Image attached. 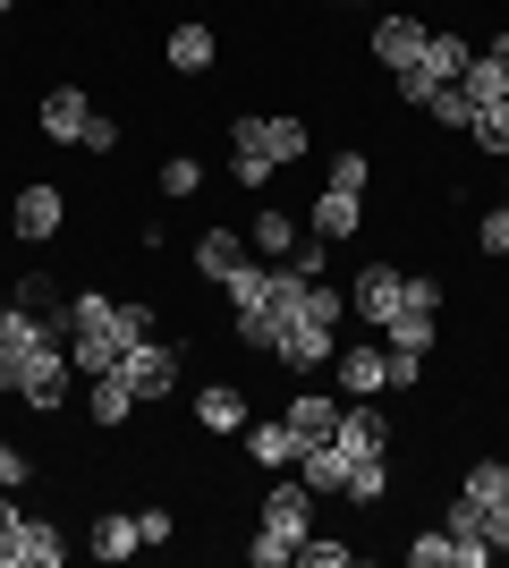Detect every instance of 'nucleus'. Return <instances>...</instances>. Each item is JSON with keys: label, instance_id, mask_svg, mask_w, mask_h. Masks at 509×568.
<instances>
[{"label": "nucleus", "instance_id": "c03bdc74", "mask_svg": "<svg viewBox=\"0 0 509 568\" xmlns=\"http://www.w3.org/2000/svg\"><path fill=\"white\" fill-rule=\"evenodd\" d=\"M18 518H26L18 500H0V568H9V551H18Z\"/></svg>", "mask_w": 509, "mask_h": 568}, {"label": "nucleus", "instance_id": "09e8293b", "mask_svg": "<svg viewBox=\"0 0 509 568\" xmlns=\"http://www.w3.org/2000/svg\"><path fill=\"white\" fill-rule=\"evenodd\" d=\"M501 187H509V162H501Z\"/></svg>", "mask_w": 509, "mask_h": 568}, {"label": "nucleus", "instance_id": "e433bc0d", "mask_svg": "<svg viewBox=\"0 0 509 568\" xmlns=\"http://www.w3.org/2000/svg\"><path fill=\"white\" fill-rule=\"evenodd\" d=\"M26 484H34V458H26L18 442L0 433V493H26Z\"/></svg>", "mask_w": 509, "mask_h": 568}, {"label": "nucleus", "instance_id": "de8ad7c7", "mask_svg": "<svg viewBox=\"0 0 509 568\" xmlns=\"http://www.w3.org/2000/svg\"><path fill=\"white\" fill-rule=\"evenodd\" d=\"M9 9H18V0H0V18H9Z\"/></svg>", "mask_w": 509, "mask_h": 568}, {"label": "nucleus", "instance_id": "1a4fd4ad", "mask_svg": "<svg viewBox=\"0 0 509 568\" xmlns=\"http://www.w3.org/2000/svg\"><path fill=\"white\" fill-rule=\"evenodd\" d=\"M246 458H255V467H272V475H289L297 467V433H289V416H246Z\"/></svg>", "mask_w": 509, "mask_h": 568}, {"label": "nucleus", "instance_id": "a211bd4d", "mask_svg": "<svg viewBox=\"0 0 509 568\" xmlns=\"http://www.w3.org/2000/svg\"><path fill=\"white\" fill-rule=\"evenodd\" d=\"M416 60H425V69H434L441 85H459V69L476 60V43H467L459 26H425V51H416Z\"/></svg>", "mask_w": 509, "mask_h": 568}, {"label": "nucleus", "instance_id": "4c0bfd02", "mask_svg": "<svg viewBox=\"0 0 509 568\" xmlns=\"http://www.w3.org/2000/svg\"><path fill=\"white\" fill-rule=\"evenodd\" d=\"M246 560H255V568H281V560H297V544H289V535H272V526H255Z\"/></svg>", "mask_w": 509, "mask_h": 568}, {"label": "nucleus", "instance_id": "cd10ccee", "mask_svg": "<svg viewBox=\"0 0 509 568\" xmlns=\"http://www.w3.org/2000/svg\"><path fill=\"white\" fill-rule=\"evenodd\" d=\"M297 237H306V230H297L289 213H255V255H264V263H289Z\"/></svg>", "mask_w": 509, "mask_h": 568}, {"label": "nucleus", "instance_id": "f3484780", "mask_svg": "<svg viewBox=\"0 0 509 568\" xmlns=\"http://www.w3.org/2000/svg\"><path fill=\"white\" fill-rule=\"evenodd\" d=\"M136 407H145V399L128 390V374H120V365H111V374H94V390H85V416H94V425H111V433H120L128 416H136Z\"/></svg>", "mask_w": 509, "mask_h": 568}, {"label": "nucleus", "instance_id": "58836bf2", "mask_svg": "<svg viewBox=\"0 0 509 568\" xmlns=\"http://www.w3.org/2000/svg\"><path fill=\"white\" fill-rule=\"evenodd\" d=\"M476 246H485V255H509V204H492V213L476 221Z\"/></svg>", "mask_w": 509, "mask_h": 568}, {"label": "nucleus", "instance_id": "6e6552de", "mask_svg": "<svg viewBox=\"0 0 509 568\" xmlns=\"http://www.w3.org/2000/svg\"><path fill=\"white\" fill-rule=\"evenodd\" d=\"M281 416H289V433H297V458L323 450V442H339V399H323V390H297Z\"/></svg>", "mask_w": 509, "mask_h": 568}, {"label": "nucleus", "instance_id": "72a5a7b5", "mask_svg": "<svg viewBox=\"0 0 509 568\" xmlns=\"http://www.w3.org/2000/svg\"><path fill=\"white\" fill-rule=\"evenodd\" d=\"M365 179H374V162H365L357 144H339V153H332V187L339 195H365Z\"/></svg>", "mask_w": 509, "mask_h": 568}, {"label": "nucleus", "instance_id": "aec40b11", "mask_svg": "<svg viewBox=\"0 0 509 568\" xmlns=\"http://www.w3.org/2000/svg\"><path fill=\"white\" fill-rule=\"evenodd\" d=\"M51 339H60V332H51L43 314H26V306H9V314H0V356H9V365H26V356H34V348H51Z\"/></svg>", "mask_w": 509, "mask_h": 568}, {"label": "nucleus", "instance_id": "f704fd0d", "mask_svg": "<svg viewBox=\"0 0 509 568\" xmlns=\"http://www.w3.org/2000/svg\"><path fill=\"white\" fill-rule=\"evenodd\" d=\"M195 187H204V162H195V153H170V162H162V195H179V204H187Z\"/></svg>", "mask_w": 509, "mask_h": 568}, {"label": "nucleus", "instance_id": "473e14b6", "mask_svg": "<svg viewBox=\"0 0 509 568\" xmlns=\"http://www.w3.org/2000/svg\"><path fill=\"white\" fill-rule=\"evenodd\" d=\"M357 560V544H339V535H306L297 544V568H348Z\"/></svg>", "mask_w": 509, "mask_h": 568}, {"label": "nucleus", "instance_id": "c85d7f7f", "mask_svg": "<svg viewBox=\"0 0 509 568\" xmlns=\"http://www.w3.org/2000/svg\"><path fill=\"white\" fill-rule=\"evenodd\" d=\"M467 136H476V144H485V153H492V162H509V102H485V111H476V119H467Z\"/></svg>", "mask_w": 509, "mask_h": 568}, {"label": "nucleus", "instance_id": "4be33fe9", "mask_svg": "<svg viewBox=\"0 0 509 568\" xmlns=\"http://www.w3.org/2000/svg\"><path fill=\"white\" fill-rule=\"evenodd\" d=\"M348 467H357V458H348V450H339V442H323V450H306V458H297V475H306V493H348Z\"/></svg>", "mask_w": 509, "mask_h": 568}, {"label": "nucleus", "instance_id": "a19ab883", "mask_svg": "<svg viewBox=\"0 0 509 568\" xmlns=\"http://www.w3.org/2000/svg\"><path fill=\"white\" fill-rule=\"evenodd\" d=\"M425 382V356H408V348H390V390H416Z\"/></svg>", "mask_w": 509, "mask_h": 568}, {"label": "nucleus", "instance_id": "7c9ffc66", "mask_svg": "<svg viewBox=\"0 0 509 568\" xmlns=\"http://www.w3.org/2000/svg\"><path fill=\"white\" fill-rule=\"evenodd\" d=\"M425 119H434V128H450V136H467V119H476V102H467L459 85H434V102H425Z\"/></svg>", "mask_w": 509, "mask_h": 568}, {"label": "nucleus", "instance_id": "dca6fc26", "mask_svg": "<svg viewBox=\"0 0 509 568\" xmlns=\"http://www.w3.org/2000/svg\"><path fill=\"white\" fill-rule=\"evenodd\" d=\"M195 425L204 433H246V390L238 382H204V390H195Z\"/></svg>", "mask_w": 509, "mask_h": 568}, {"label": "nucleus", "instance_id": "a18cd8bd", "mask_svg": "<svg viewBox=\"0 0 509 568\" xmlns=\"http://www.w3.org/2000/svg\"><path fill=\"white\" fill-rule=\"evenodd\" d=\"M9 382H18V365H9V356H0V390H9Z\"/></svg>", "mask_w": 509, "mask_h": 568}, {"label": "nucleus", "instance_id": "ddd939ff", "mask_svg": "<svg viewBox=\"0 0 509 568\" xmlns=\"http://www.w3.org/2000/svg\"><path fill=\"white\" fill-rule=\"evenodd\" d=\"M416 51H425V26L383 9V18H374V60H383V69H416Z\"/></svg>", "mask_w": 509, "mask_h": 568}, {"label": "nucleus", "instance_id": "f257e3e1", "mask_svg": "<svg viewBox=\"0 0 509 568\" xmlns=\"http://www.w3.org/2000/svg\"><path fill=\"white\" fill-rule=\"evenodd\" d=\"M9 390H18L34 416H60V407H69V348H60V339H51V348H34V356L18 365V382H9Z\"/></svg>", "mask_w": 509, "mask_h": 568}, {"label": "nucleus", "instance_id": "20e7f679", "mask_svg": "<svg viewBox=\"0 0 509 568\" xmlns=\"http://www.w3.org/2000/svg\"><path fill=\"white\" fill-rule=\"evenodd\" d=\"M332 382H339V399H383L390 390V348H374V339L332 348Z\"/></svg>", "mask_w": 509, "mask_h": 568}, {"label": "nucleus", "instance_id": "2f4dec72", "mask_svg": "<svg viewBox=\"0 0 509 568\" xmlns=\"http://www.w3.org/2000/svg\"><path fill=\"white\" fill-rule=\"evenodd\" d=\"M111 365H120V339H69V374H111Z\"/></svg>", "mask_w": 509, "mask_h": 568}, {"label": "nucleus", "instance_id": "bb28decb", "mask_svg": "<svg viewBox=\"0 0 509 568\" xmlns=\"http://www.w3.org/2000/svg\"><path fill=\"white\" fill-rule=\"evenodd\" d=\"M348 500H357V509H383V500H390V450L348 467Z\"/></svg>", "mask_w": 509, "mask_h": 568}, {"label": "nucleus", "instance_id": "2eb2a0df", "mask_svg": "<svg viewBox=\"0 0 509 568\" xmlns=\"http://www.w3.org/2000/svg\"><path fill=\"white\" fill-rule=\"evenodd\" d=\"M69 560V535L51 518H18V551H9V568H60Z\"/></svg>", "mask_w": 509, "mask_h": 568}, {"label": "nucleus", "instance_id": "a878e982", "mask_svg": "<svg viewBox=\"0 0 509 568\" xmlns=\"http://www.w3.org/2000/svg\"><path fill=\"white\" fill-rule=\"evenodd\" d=\"M264 153H272L281 170H289V162H306V153H315V128H306V119H289V111H281V119H264Z\"/></svg>", "mask_w": 509, "mask_h": 568}, {"label": "nucleus", "instance_id": "c756f323", "mask_svg": "<svg viewBox=\"0 0 509 568\" xmlns=\"http://www.w3.org/2000/svg\"><path fill=\"white\" fill-rule=\"evenodd\" d=\"M459 493H467V500H485V509H492V500H509V467H501V458H476V467L459 475Z\"/></svg>", "mask_w": 509, "mask_h": 568}, {"label": "nucleus", "instance_id": "412c9836", "mask_svg": "<svg viewBox=\"0 0 509 568\" xmlns=\"http://www.w3.org/2000/svg\"><path fill=\"white\" fill-rule=\"evenodd\" d=\"M85 551H94V560H136V551H145V535H136V518H128V509H102Z\"/></svg>", "mask_w": 509, "mask_h": 568}, {"label": "nucleus", "instance_id": "f8f14e48", "mask_svg": "<svg viewBox=\"0 0 509 568\" xmlns=\"http://www.w3.org/2000/svg\"><path fill=\"white\" fill-rule=\"evenodd\" d=\"M34 119H43L51 144H77V136H85V119H94V102H85V85H51Z\"/></svg>", "mask_w": 509, "mask_h": 568}, {"label": "nucleus", "instance_id": "79ce46f5", "mask_svg": "<svg viewBox=\"0 0 509 568\" xmlns=\"http://www.w3.org/2000/svg\"><path fill=\"white\" fill-rule=\"evenodd\" d=\"M136 535H145V544H170V535H179V518H170V509H136Z\"/></svg>", "mask_w": 509, "mask_h": 568}, {"label": "nucleus", "instance_id": "49530a36", "mask_svg": "<svg viewBox=\"0 0 509 568\" xmlns=\"http://www.w3.org/2000/svg\"><path fill=\"white\" fill-rule=\"evenodd\" d=\"M492 60H509V34H492Z\"/></svg>", "mask_w": 509, "mask_h": 568}, {"label": "nucleus", "instance_id": "6ab92c4d", "mask_svg": "<svg viewBox=\"0 0 509 568\" xmlns=\"http://www.w3.org/2000/svg\"><path fill=\"white\" fill-rule=\"evenodd\" d=\"M357 221H365V195H339V187H323L315 195V213H306V230L332 246V237H357Z\"/></svg>", "mask_w": 509, "mask_h": 568}, {"label": "nucleus", "instance_id": "8fccbe9b", "mask_svg": "<svg viewBox=\"0 0 509 568\" xmlns=\"http://www.w3.org/2000/svg\"><path fill=\"white\" fill-rule=\"evenodd\" d=\"M0 314H9V297H0Z\"/></svg>", "mask_w": 509, "mask_h": 568}, {"label": "nucleus", "instance_id": "393cba45", "mask_svg": "<svg viewBox=\"0 0 509 568\" xmlns=\"http://www.w3.org/2000/svg\"><path fill=\"white\" fill-rule=\"evenodd\" d=\"M441 339V314H425V306H408V314H390L383 323V348H408V356H425Z\"/></svg>", "mask_w": 509, "mask_h": 568}, {"label": "nucleus", "instance_id": "39448f33", "mask_svg": "<svg viewBox=\"0 0 509 568\" xmlns=\"http://www.w3.org/2000/svg\"><path fill=\"white\" fill-rule=\"evenodd\" d=\"M348 306H357V323H374V332H383L390 314L408 306V272H390V263H365L357 281H348Z\"/></svg>", "mask_w": 509, "mask_h": 568}, {"label": "nucleus", "instance_id": "b1692460", "mask_svg": "<svg viewBox=\"0 0 509 568\" xmlns=\"http://www.w3.org/2000/svg\"><path fill=\"white\" fill-rule=\"evenodd\" d=\"M238 263H246V237L238 230H204V237H195V272H204V281H230Z\"/></svg>", "mask_w": 509, "mask_h": 568}, {"label": "nucleus", "instance_id": "4468645a", "mask_svg": "<svg viewBox=\"0 0 509 568\" xmlns=\"http://www.w3.org/2000/svg\"><path fill=\"white\" fill-rule=\"evenodd\" d=\"M332 348H339V339L323 332V323H289V332H281V348H272V356H281L289 374H323V365H332Z\"/></svg>", "mask_w": 509, "mask_h": 568}, {"label": "nucleus", "instance_id": "9b49d317", "mask_svg": "<svg viewBox=\"0 0 509 568\" xmlns=\"http://www.w3.org/2000/svg\"><path fill=\"white\" fill-rule=\"evenodd\" d=\"M272 170H281V162L264 153V119H238V136H230V179L255 195V187H272Z\"/></svg>", "mask_w": 509, "mask_h": 568}, {"label": "nucleus", "instance_id": "37998d69", "mask_svg": "<svg viewBox=\"0 0 509 568\" xmlns=\"http://www.w3.org/2000/svg\"><path fill=\"white\" fill-rule=\"evenodd\" d=\"M153 332V306H136V297H128V306H120V348H128V339H145Z\"/></svg>", "mask_w": 509, "mask_h": 568}, {"label": "nucleus", "instance_id": "0eeeda50", "mask_svg": "<svg viewBox=\"0 0 509 568\" xmlns=\"http://www.w3.org/2000/svg\"><path fill=\"white\" fill-rule=\"evenodd\" d=\"M339 450L348 458H383L390 450V416L374 399H339Z\"/></svg>", "mask_w": 509, "mask_h": 568}, {"label": "nucleus", "instance_id": "c9c22d12", "mask_svg": "<svg viewBox=\"0 0 509 568\" xmlns=\"http://www.w3.org/2000/svg\"><path fill=\"white\" fill-rule=\"evenodd\" d=\"M450 560H459L450 526H434V535H416V544H408V568H450Z\"/></svg>", "mask_w": 509, "mask_h": 568}, {"label": "nucleus", "instance_id": "f03ea898", "mask_svg": "<svg viewBox=\"0 0 509 568\" xmlns=\"http://www.w3.org/2000/svg\"><path fill=\"white\" fill-rule=\"evenodd\" d=\"M120 374H128L136 399H170V390H179V348L145 332V339H128V348H120Z\"/></svg>", "mask_w": 509, "mask_h": 568}, {"label": "nucleus", "instance_id": "ea45409f", "mask_svg": "<svg viewBox=\"0 0 509 568\" xmlns=\"http://www.w3.org/2000/svg\"><path fill=\"white\" fill-rule=\"evenodd\" d=\"M77 144H85V153H120L128 136H120V119H102V111H94V119H85V136H77Z\"/></svg>", "mask_w": 509, "mask_h": 568}, {"label": "nucleus", "instance_id": "7ed1b4c3", "mask_svg": "<svg viewBox=\"0 0 509 568\" xmlns=\"http://www.w3.org/2000/svg\"><path fill=\"white\" fill-rule=\"evenodd\" d=\"M255 526H272V535H289V544H306L315 535V493H306V475H281L264 500H255Z\"/></svg>", "mask_w": 509, "mask_h": 568}, {"label": "nucleus", "instance_id": "5701e85b", "mask_svg": "<svg viewBox=\"0 0 509 568\" xmlns=\"http://www.w3.org/2000/svg\"><path fill=\"white\" fill-rule=\"evenodd\" d=\"M459 94L476 102V111H485V102H509V60H492V51H476V60H467V69H459Z\"/></svg>", "mask_w": 509, "mask_h": 568}, {"label": "nucleus", "instance_id": "9d476101", "mask_svg": "<svg viewBox=\"0 0 509 568\" xmlns=\"http://www.w3.org/2000/svg\"><path fill=\"white\" fill-rule=\"evenodd\" d=\"M162 60H170L179 77H204V69L221 60V34H213V26H195V18H179V26L162 34Z\"/></svg>", "mask_w": 509, "mask_h": 568}, {"label": "nucleus", "instance_id": "423d86ee", "mask_svg": "<svg viewBox=\"0 0 509 568\" xmlns=\"http://www.w3.org/2000/svg\"><path fill=\"white\" fill-rule=\"evenodd\" d=\"M60 221H69V195H60V187H18V204H9V230H18L26 246L60 237Z\"/></svg>", "mask_w": 509, "mask_h": 568}]
</instances>
